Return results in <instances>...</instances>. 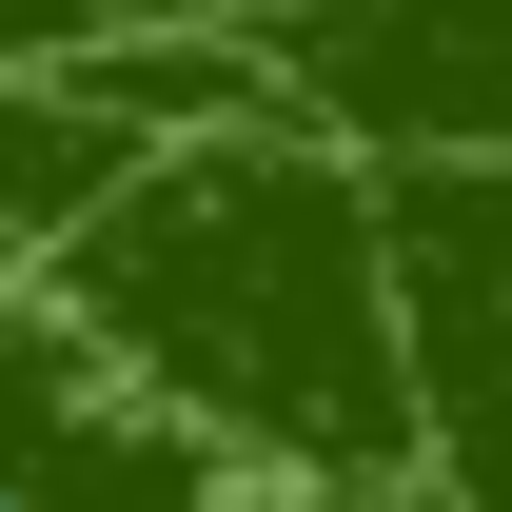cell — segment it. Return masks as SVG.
Returning <instances> with one entry per match:
<instances>
[{
	"mask_svg": "<svg viewBox=\"0 0 512 512\" xmlns=\"http://www.w3.org/2000/svg\"><path fill=\"white\" fill-rule=\"evenodd\" d=\"M20 316L138 434H178L237 493H296V512H414L434 493L414 335H394V197L316 119L119 158L60 217V256L20 276Z\"/></svg>",
	"mask_w": 512,
	"mask_h": 512,
	"instance_id": "6da1fadb",
	"label": "cell"
},
{
	"mask_svg": "<svg viewBox=\"0 0 512 512\" xmlns=\"http://www.w3.org/2000/svg\"><path fill=\"white\" fill-rule=\"evenodd\" d=\"M316 0H0V79H79L119 40H276Z\"/></svg>",
	"mask_w": 512,
	"mask_h": 512,
	"instance_id": "5b68a950",
	"label": "cell"
},
{
	"mask_svg": "<svg viewBox=\"0 0 512 512\" xmlns=\"http://www.w3.org/2000/svg\"><path fill=\"white\" fill-rule=\"evenodd\" d=\"M256 60L276 119H316L375 178H512V0H316Z\"/></svg>",
	"mask_w": 512,
	"mask_h": 512,
	"instance_id": "7a4b0ae2",
	"label": "cell"
},
{
	"mask_svg": "<svg viewBox=\"0 0 512 512\" xmlns=\"http://www.w3.org/2000/svg\"><path fill=\"white\" fill-rule=\"evenodd\" d=\"M99 178H119V138L79 119L60 79H0V296H20V276L60 256V217H79Z\"/></svg>",
	"mask_w": 512,
	"mask_h": 512,
	"instance_id": "277c9868",
	"label": "cell"
},
{
	"mask_svg": "<svg viewBox=\"0 0 512 512\" xmlns=\"http://www.w3.org/2000/svg\"><path fill=\"white\" fill-rule=\"evenodd\" d=\"M394 197V335L434 512H512V178H375Z\"/></svg>",
	"mask_w": 512,
	"mask_h": 512,
	"instance_id": "3957f363",
	"label": "cell"
}]
</instances>
